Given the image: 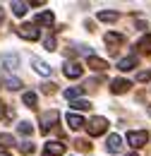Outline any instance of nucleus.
I'll list each match as a JSON object with an SVG mask.
<instances>
[{
  "label": "nucleus",
  "instance_id": "2f4dec72",
  "mask_svg": "<svg viewBox=\"0 0 151 156\" xmlns=\"http://www.w3.org/2000/svg\"><path fill=\"white\" fill-rule=\"evenodd\" d=\"M0 22H2V7H0Z\"/></svg>",
  "mask_w": 151,
  "mask_h": 156
},
{
  "label": "nucleus",
  "instance_id": "c85d7f7f",
  "mask_svg": "<svg viewBox=\"0 0 151 156\" xmlns=\"http://www.w3.org/2000/svg\"><path fill=\"white\" fill-rule=\"evenodd\" d=\"M55 46H58V41L53 39V36H48V39H46V51H55Z\"/></svg>",
  "mask_w": 151,
  "mask_h": 156
},
{
  "label": "nucleus",
  "instance_id": "72a5a7b5",
  "mask_svg": "<svg viewBox=\"0 0 151 156\" xmlns=\"http://www.w3.org/2000/svg\"><path fill=\"white\" fill-rule=\"evenodd\" d=\"M130 156H139V154H130Z\"/></svg>",
  "mask_w": 151,
  "mask_h": 156
},
{
  "label": "nucleus",
  "instance_id": "4468645a",
  "mask_svg": "<svg viewBox=\"0 0 151 156\" xmlns=\"http://www.w3.org/2000/svg\"><path fill=\"white\" fill-rule=\"evenodd\" d=\"M137 55H130V58H122L120 62H118V70H122V72H127V70H134L137 67Z\"/></svg>",
  "mask_w": 151,
  "mask_h": 156
},
{
  "label": "nucleus",
  "instance_id": "aec40b11",
  "mask_svg": "<svg viewBox=\"0 0 151 156\" xmlns=\"http://www.w3.org/2000/svg\"><path fill=\"white\" fill-rule=\"evenodd\" d=\"M5 87H7L10 91H19V89H22V79H17V77H7V79H5Z\"/></svg>",
  "mask_w": 151,
  "mask_h": 156
},
{
  "label": "nucleus",
  "instance_id": "393cba45",
  "mask_svg": "<svg viewBox=\"0 0 151 156\" xmlns=\"http://www.w3.org/2000/svg\"><path fill=\"white\" fill-rule=\"evenodd\" d=\"M19 151H22L24 156H26V154H34V144H31V142H22V144H19Z\"/></svg>",
  "mask_w": 151,
  "mask_h": 156
},
{
  "label": "nucleus",
  "instance_id": "cd10ccee",
  "mask_svg": "<svg viewBox=\"0 0 151 156\" xmlns=\"http://www.w3.org/2000/svg\"><path fill=\"white\" fill-rule=\"evenodd\" d=\"M149 79H151V70H142L137 75V82H149Z\"/></svg>",
  "mask_w": 151,
  "mask_h": 156
},
{
  "label": "nucleus",
  "instance_id": "20e7f679",
  "mask_svg": "<svg viewBox=\"0 0 151 156\" xmlns=\"http://www.w3.org/2000/svg\"><path fill=\"white\" fill-rule=\"evenodd\" d=\"M62 72H65V77H67V79H79L82 75H84V67H82L79 62H75V60H72V62L67 60L65 67H62Z\"/></svg>",
  "mask_w": 151,
  "mask_h": 156
},
{
  "label": "nucleus",
  "instance_id": "f704fd0d",
  "mask_svg": "<svg viewBox=\"0 0 151 156\" xmlns=\"http://www.w3.org/2000/svg\"><path fill=\"white\" fill-rule=\"evenodd\" d=\"M0 87H2V82H0Z\"/></svg>",
  "mask_w": 151,
  "mask_h": 156
},
{
  "label": "nucleus",
  "instance_id": "9b49d317",
  "mask_svg": "<svg viewBox=\"0 0 151 156\" xmlns=\"http://www.w3.org/2000/svg\"><path fill=\"white\" fill-rule=\"evenodd\" d=\"M53 22H55L53 12H41V15H36V20H34V27H53Z\"/></svg>",
  "mask_w": 151,
  "mask_h": 156
},
{
  "label": "nucleus",
  "instance_id": "a211bd4d",
  "mask_svg": "<svg viewBox=\"0 0 151 156\" xmlns=\"http://www.w3.org/2000/svg\"><path fill=\"white\" fill-rule=\"evenodd\" d=\"M118 17H120V15L113 12V10H101V12H98V20L101 22H115Z\"/></svg>",
  "mask_w": 151,
  "mask_h": 156
},
{
  "label": "nucleus",
  "instance_id": "6ab92c4d",
  "mask_svg": "<svg viewBox=\"0 0 151 156\" xmlns=\"http://www.w3.org/2000/svg\"><path fill=\"white\" fill-rule=\"evenodd\" d=\"M22 101H24L29 108H34V106H36V101H38V96L34 94V91H24V94H22Z\"/></svg>",
  "mask_w": 151,
  "mask_h": 156
},
{
  "label": "nucleus",
  "instance_id": "39448f33",
  "mask_svg": "<svg viewBox=\"0 0 151 156\" xmlns=\"http://www.w3.org/2000/svg\"><path fill=\"white\" fill-rule=\"evenodd\" d=\"M17 34L24 41H36L38 36H41V34H38V29L34 27V24H22V27H17Z\"/></svg>",
  "mask_w": 151,
  "mask_h": 156
},
{
  "label": "nucleus",
  "instance_id": "a878e982",
  "mask_svg": "<svg viewBox=\"0 0 151 156\" xmlns=\"http://www.w3.org/2000/svg\"><path fill=\"white\" fill-rule=\"evenodd\" d=\"M70 106L77 108V111H86V108H91V103H89V101H72Z\"/></svg>",
  "mask_w": 151,
  "mask_h": 156
},
{
  "label": "nucleus",
  "instance_id": "ddd939ff",
  "mask_svg": "<svg viewBox=\"0 0 151 156\" xmlns=\"http://www.w3.org/2000/svg\"><path fill=\"white\" fill-rule=\"evenodd\" d=\"M86 122H84V118L77 115V113H67V127L70 130H82Z\"/></svg>",
  "mask_w": 151,
  "mask_h": 156
},
{
  "label": "nucleus",
  "instance_id": "5701e85b",
  "mask_svg": "<svg viewBox=\"0 0 151 156\" xmlns=\"http://www.w3.org/2000/svg\"><path fill=\"white\" fill-rule=\"evenodd\" d=\"M75 149L77 151H91V144L86 139H75Z\"/></svg>",
  "mask_w": 151,
  "mask_h": 156
},
{
  "label": "nucleus",
  "instance_id": "7ed1b4c3",
  "mask_svg": "<svg viewBox=\"0 0 151 156\" xmlns=\"http://www.w3.org/2000/svg\"><path fill=\"white\" fill-rule=\"evenodd\" d=\"M149 142V135L144 132V130H137V132H127V144L134 147V149H139V147H144Z\"/></svg>",
  "mask_w": 151,
  "mask_h": 156
},
{
  "label": "nucleus",
  "instance_id": "dca6fc26",
  "mask_svg": "<svg viewBox=\"0 0 151 156\" xmlns=\"http://www.w3.org/2000/svg\"><path fill=\"white\" fill-rule=\"evenodd\" d=\"M84 94V87H72V89H65V98L67 101H75V98H79Z\"/></svg>",
  "mask_w": 151,
  "mask_h": 156
},
{
  "label": "nucleus",
  "instance_id": "2eb2a0df",
  "mask_svg": "<svg viewBox=\"0 0 151 156\" xmlns=\"http://www.w3.org/2000/svg\"><path fill=\"white\" fill-rule=\"evenodd\" d=\"M86 65H89L91 70H96V72H103V70H108V62H106V60H101V58H94V55L86 60Z\"/></svg>",
  "mask_w": 151,
  "mask_h": 156
},
{
  "label": "nucleus",
  "instance_id": "473e14b6",
  "mask_svg": "<svg viewBox=\"0 0 151 156\" xmlns=\"http://www.w3.org/2000/svg\"><path fill=\"white\" fill-rule=\"evenodd\" d=\"M149 115H151V106H149Z\"/></svg>",
  "mask_w": 151,
  "mask_h": 156
},
{
  "label": "nucleus",
  "instance_id": "7c9ffc66",
  "mask_svg": "<svg viewBox=\"0 0 151 156\" xmlns=\"http://www.w3.org/2000/svg\"><path fill=\"white\" fill-rule=\"evenodd\" d=\"M0 156H10V154H7V151H0Z\"/></svg>",
  "mask_w": 151,
  "mask_h": 156
},
{
  "label": "nucleus",
  "instance_id": "6e6552de",
  "mask_svg": "<svg viewBox=\"0 0 151 156\" xmlns=\"http://www.w3.org/2000/svg\"><path fill=\"white\" fill-rule=\"evenodd\" d=\"M120 149H122V137H120V135H111V137H108V142H106V151L120 154Z\"/></svg>",
  "mask_w": 151,
  "mask_h": 156
},
{
  "label": "nucleus",
  "instance_id": "423d86ee",
  "mask_svg": "<svg viewBox=\"0 0 151 156\" xmlns=\"http://www.w3.org/2000/svg\"><path fill=\"white\" fill-rule=\"evenodd\" d=\"M103 41H106V46H108L111 51H118V48L125 43V36H122V34H115V31H108Z\"/></svg>",
  "mask_w": 151,
  "mask_h": 156
},
{
  "label": "nucleus",
  "instance_id": "f3484780",
  "mask_svg": "<svg viewBox=\"0 0 151 156\" xmlns=\"http://www.w3.org/2000/svg\"><path fill=\"white\" fill-rule=\"evenodd\" d=\"M26 10H29V5H26V2H19V0L12 2V12H15L17 17H24V15H26Z\"/></svg>",
  "mask_w": 151,
  "mask_h": 156
},
{
  "label": "nucleus",
  "instance_id": "bb28decb",
  "mask_svg": "<svg viewBox=\"0 0 151 156\" xmlns=\"http://www.w3.org/2000/svg\"><path fill=\"white\" fill-rule=\"evenodd\" d=\"M41 91H43V94H53V91H55V84H53V82H46V84H41Z\"/></svg>",
  "mask_w": 151,
  "mask_h": 156
},
{
  "label": "nucleus",
  "instance_id": "c756f323",
  "mask_svg": "<svg viewBox=\"0 0 151 156\" xmlns=\"http://www.w3.org/2000/svg\"><path fill=\"white\" fill-rule=\"evenodd\" d=\"M7 115V111H5V103H2V101H0V120H2V118Z\"/></svg>",
  "mask_w": 151,
  "mask_h": 156
},
{
  "label": "nucleus",
  "instance_id": "412c9836",
  "mask_svg": "<svg viewBox=\"0 0 151 156\" xmlns=\"http://www.w3.org/2000/svg\"><path fill=\"white\" fill-rule=\"evenodd\" d=\"M139 51H142V53H151V34L142 36V41H139Z\"/></svg>",
  "mask_w": 151,
  "mask_h": 156
},
{
  "label": "nucleus",
  "instance_id": "f03ea898",
  "mask_svg": "<svg viewBox=\"0 0 151 156\" xmlns=\"http://www.w3.org/2000/svg\"><path fill=\"white\" fill-rule=\"evenodd\" d=\"M58 111H46V113H41V132L46 135L51 127H55V122H58Z\"/></svg>",
  "mask_w": 151,
  "mask_h": 156
},
{
  "label": "nucleus",
  "instance_id": "1a4fd4ad",
  "mask_svg": "<svg viewBox=\"0 0 151 156\" xmlns=\"http://www.w3.org/2000/svg\"><path fill=\"white\" fill-rule=\"evenodd\" d=\"M130 87H132V82H130V79H122V77L111 82V91H113V94H125Z\"/></svg>",
  "mask_w": 151,
  "mask_h": 156
},
{
  "label": "nucleus",
  "instance_id": "f8f14e48",
  "mask_svg": "<svg viewBox=\"0 0 151 156\" xmlns=\"http://www.w3.org/2000/svg\"><path fill=\"white\" fill-rule=\"evenodd\" d=\"M31 65H34V70H36L38 75H43V77H48V75H51V70H53L48 62H43L41 58H31Z\"/></svg>",
  "mask_w": 151,
  "mask_h": 156
},
{
  "label": "nucleus",
  "instance_id": "f257e3e1",
  "mask_svg": "<svg viewBox=\"0 0 151 156\" xmlns=\"http://www.w3.org/2000/svg\"><path fill=\"white\" fill-rule=\"evenodd\" d=\"M84 127L89 130V135H91V137H98V135H103V132L108 130V120H106V118H101V115H96V118H91Z\"/></svg>",
  "mask_w": 151,
  "mask_h": 156
},
{
  "label": "nucleus",
  "instance_id": "b1692460",
  "mask_svg": "<svg viewBox=\"0 0 151 156\" xmlns=\"http://www.w3.org/2000/svg\"><path fill=\"white\" fill-rule=\"evenodd\" d=\"M15 144V139H12V135H7V132H2L0 135V147L2 149H7V147H12Z\"/></svg>",
  "mask_w": 151,
  "mask_h": 156
},
{
  "label": "nucleus",
  "instance_id": "0eeeda50",
  "mask_svg": "<svg viewBox=\"0 0 151 156\" xmlns=\"http://www.w3.org/2000/svg\"><path fill=\"white\" fill-rule=\"evenodd\" d=\"M65 154V144L62 142H48L46 149H43V156H62Z\"/></svg>",
  "mask_w": 151,
  "mask_h": 156
},
{
  "label": "nucleus",
  "instance_id": "4be33fe9",
  "mask_svg": "<svg viewBox=\"0 0 151 156\" xmlns=\"http://www.w3.org/2000/svg\"><path fill=\"white\" fill-rule=\"evenodd\" d=\"M19 135H24V137H29V135H34V127H31V122H26V120H24V122H19Z\"/></svg>",
  "mask_w": 151,
  "mask_h": 156
},
{
  "label": "nucleus",
  "instance_id": "9d476101",
  "mask_svg": "<svg viewBox=\"0 0 151 156\" xmlns=\"http://www.w3.org/2000/svg\"><path fill=\"white\" fill-rule=\"evenodd\" d=\"M0 62H2L7 70H15L19 65V55L17 53H2V55H0Z\"/></svg>",
  "mask_w": 151,
  "mask_h": 156
}]
</instances>
